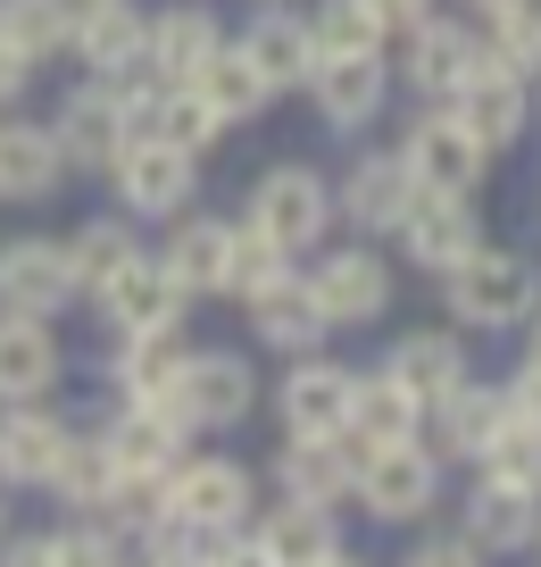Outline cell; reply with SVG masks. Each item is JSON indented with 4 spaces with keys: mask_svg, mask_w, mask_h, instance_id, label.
<instances>
[{
    "mask_svg": "<svg viewBox=\"0 0 541 567\" xmlns=\"http://www.w3.org/2000/svg\"><path fill=\"white\" fill-rule=\"evenodd\" d=\"M441 318L458 326V334H517L524 318L541 309V267L524 259L517 243H475L458 267H441Z\"/></svg>",
    "mask_w": 541,
    "mask_h": 567,
    "instance_id": "6da1fadb",
    "label": "cell"
},
{
    "mask_svg": "<svg viewBox=\"0 0 541 567\" xmlns=\"http://www.w3.org/2000/svg\"><path fill=\"white\" fill-rule=\"evenodd\" d=\"M300 276H309L316 309H325L333 334H350V326H384L392 301H400V259H392L384 243H367V234H342V243H316L309 259H300Z\"/></svg>",
    "mask_w": 541,
    "mask_h": 567,
    "instance_id": "7a4b0ae2",
    "label": "cell"
},
{
    "mask_svg": "<svg viewBox=\"0 0 541 567\" xmlns=\"http://www.w3.org/2000/svg\"><path fill=\"white\" fill-rule=\"evenodd\" d=\"M441 484H450V460L425 443V425L400 443H358V467H350V501L375 526H425L441 509Z\"/></svg>",
    "mask_w": 541,
    "mask_h": 567,
    "instance_id": "3957f363",
    "label": "cell"
},
{
    "mask_svg": "<svg viewBox=\"0 0 541 567\" xmlns=\"http://www.w3.org/2000/svg\"><path fill=\"white\" fill-rule=\"evenodd\" d=\"M242 226L259 234V243H275L283 259H309V250L342 226V217H333V176L309 167V159L259 167V184L242 193Z\"/></svg>",
    "mask_w": 541,
    "mask_h": 567,
    "instance_id": "277c9868",
    "label": "cell"
},
{
    "mask_svg": "<svg viewBox=\"0 0 541 567\" xmlns=\"http://www.w3.org/2000/svg\"><path fill=\"white\" fill-rule=\"evenodd\" d=\"M267 401L259 384V359L250 351H193L184 342V368H175V417L193 425V434H233V425H250Z\"/></svg>",
    "mask_w": 541,
    "mask_h": 567,
    "instance_id": "5b68a950",
    "label": "cell"
},
{
    "mask_svg": "<svg viewBox=\"0 0 541 567\" xmlns=\"http://www.w3.org/2000/svg\"><path fill=\"white\" fill-rule=\"evenodd\" d=\"M300 92H309V109H316L325 134L358 142L375 117H384V101H392V51H316Z\"/></svg>",
    "mask_w": 541,
    "mask_h": 567,
    "instance_id": "8992f818",
    "label": "cell"
},
{
    "mask_svg": "<svg viewBox=\"0 0 541 567\" xmlns=\"http://www.w3.org/2000/svg\"><path fill=\"white\" fill-rule=\"evenodd\" d=\"M108 193L134 226H167L200 200V159L193 151H175V142H125L117 159H108Z\"/></svg>",
    "mask_w": 541,
    "mask_h": 567,
    "instance_id": "52a82bcc",
    "label": "cell"
},
{
    "mask_svg": "<svg viewBox=\"0 0 541 567\" xmlns=\"http://www.w3.org/2000/svg\"><path fill=\"white\" fill-rule=\"evenodd\" d=\"M392 151H400V167L417 176V193H483V176H491V151L441 101H417V117H408V134L392 142Z\"/></svg>",
    "mask_w": 541,
    "mask_h": 567,
    "instance_id": "ba28073f",
    "label": "cell"
},
{
    "mask_svg": "<svg viewBox=\"0 0 541 567\" xmlns=\"http://www.w3.org/2000/svg\"><path fill=\"white\" fill-rule=\"evenodd\" d=\"M259 509V467L226 460V451H184L167 467V517L184 526H250Z\"/></svg>",
    "mask_w": 541,
    "mask_h": 567,
    "instance_id": "9c48e42d",
    "label": "cell"
},
{
    "mask_svg": "<svg viewBox=\"0 0 541 567\" xmlns=\"http://www.w3.org/2000/svg\"><path fill=\"white\" fill-rule=\"evenodd\" d=\"M441 109H450V117L483 142L491 159H500V151H517V142L533 134V84H524L517 68H500L491 51H475V68L458 75V92H450Z\"/></svg>",
    "mask_w": 541,
    "mask_h": 567,
    "instance_id": "30bf717a",
    "label": "cell"
},
{
    "mask_svg": "<svg viewBox=\"0 0 541 567\" xmlns=\"http://www.w3.org/2000/svg\"><path fill=\"white\" fill-rule=\"evenodd\" d=\"M475 51H483V25L434 9V18H417L408 34H392V84H408L417 101H450L458 75L475 68Z\"/></svg>",
    "mask_w": 541,
    "mask_h": 567,
    "instance_id": "8fae6325",
    "label": "cell"
},
{
    "mask_svg": "<svg viewBox=\"0 0 541 567\" xmlns=\"http://www.w3.org/2000/svg\"><path fill=\"white\" fill-rule=\"evenodd\" d=\"M92 301H101L108 334H184L193 326V292L158 267V250H134L108 284H92Z\"/></svg>",
    "mask_w": 541,
    "mask_h": 567,
    "instance_id": "7c38bea8",
    "label": "cell"
},
{
    "mask_svg": "<svg viewBox=\"0 0 541 567\" xmlns=\"http://www.w3.org/2000/svg\"><path fill=\"white\" fill-rule=\"evenodd\" d=\"M51 142H59V159H67V176H108V159L125 151V101H117V84L75 75V84L59 92V109H51Z\"/></svg>",
    "mask_w": 541,
    "mask_h": 567,
    "instance_id": "4fadbf2b",
    "label": "cell"
},
{
    "mask_svg": "<svg viewBox=\"0 0 541 567\" xmlns=\"http://www.w3.org/2000/svg\"><path fill=\"white\" fill-rule=\"evenodd\" d=\"M84 301L67 259V234H9L0 243V309H34V318H67Z\"/></svg>",
    "mask_w": 541,
    "mask_h": 567,
    "instance_id": "5bb4252c",
    "label": "cell"
},
{
    "mask_svg": "<svg viewBox=\"0 0 541 567\" xmlns=\"http://www.w3.org/2000/svg\"><path fill=\"white\" fill-rule=\"evenodd\" d=\"M250 567H342L350 534L342 509H309V501H275V509H250Z\"/></svg>",
    "mask_w": 541,
    "mask_h": 567,
    "instance_id": "9a60e30c",
    "label": "cell"
},
{
    "mask_svg": "<svg viewBox=\"0 0 541 567\" xmlns=\"http://www.w3.org/2000/svg\"><path fill=\"white\" fill-rule=\"evenodd\" d=\"M242 326H250V342L275 351V359H300V351H325V342H333V326H325V309H316L300 259L283 267V276H267V284L242 292Z\"/></svg>",
    "mask_w": 541,
    "mask_h": 567,
    "instance_id": "2e32d148",
    "label": "cell"
},
{
    "mask_svg": "<svg viewBox=\"0 0 541 567\" xmlns=\"http://www.w3.org/2000/svg\"><path fill=\"white\" fill-rule=\"evenodd\" d=\"M458 526L475 534V550H483V559H517V550L541 543V484L475 467L467 501H458Z\"/></svg>",
    "mask_w": 541,
    "mask_h": 567,
    "instance_id": "e0dca14e",
    "label": "cell"
},
{
    "mask_svg": "<svg viewBox=\"0 0 541 567\" xmlns=\"http://www.w3.org/2000/svg\"><path fill=\"white\" fill-rule=\"evenodd\" d=\"M408 200H417V176L400 167V151H358V159L333 176V217H342L350 234H367V243H392Z\"/></svg>",
    "mask_w": 541,
    "mask_h": 567,
    "instance_id": "ac0fdd59",
    "label": "cell"
},
{
    "mask_svg": "<svg viewBox=\"0 0 541 567\" xmlns=\"http://www.w3.org/2000/svg\"><path fill=\"white\" fill-rule=\"evenodd\" d=\"M67 159L51 142V117H25V109H0V209H51L67 193Z\"/></svg>",
    "mask_w": 541,
    "mask_h": 567,
    "instance_id": "d6986e66",
    "label": "cell"
},
{
    "mask_svg": "<svg viewBox=\"0 0 541 567\" xmlns=\"http://www.w3.org/2000/svg\"><path fill=\"white\" fill-rule=\"evenodd\" d=\"M392 243H400V259L417 276H441V267H458L483 243V209H475V193H417L408 217L392 226Z\"/></svg>",
    "mask_w": 541,
    "mask_h": 567,
    "instance_id": "ffe728a7",
    "label": "cell"
},
{
    "mask_svg": "<svg viewBox=\"0 0 541 567\" xmlns=\"http://www.w3.org/2000/svg\"><path fill=\"white\" fill-rule=\"evenodd\" d=\"M267 401H275V425L283 434H342L350 417V368L325 351H300L283 359V375L267 384Z\"/></svg>",
    "mask_w": 541,
    "mask_h": 567,
    "instance_id": "44dd1931",
    "label": "cell"
},
{
    "mask_svg": "<svg viewBox=\"0 0 541 567\" xmlns=\"http://www.w3.org/2000/svg\"><path fill=\"white\" fill-rule=\"evenodd\" d=\"M233 217H209V209H184L167 217V243H158V267H167L193 301H226V284H233Z\"/></svg>",
    "mask_w": 541,
    "mask_h": 567,
    "instance_id": "7402d4cb",
    "label": "cell"
},
{
    "mask_svg": "<svg viewBox=\"0 0 541 567\" xmlns=\"http://www.w3.org/2000/svg\"><path fill=\"white\" fill-rule=\"evenodd\" d=\"M142 25H150L142 0H75L67 59L101 84H125V75H142Z\"/></svg>",
    "mask_w": 541,
    "mask_h": 567,
    "instance_id": "603a6c76",
    "label": "cell"
},
{
    "mask_svg": "<svg viewBox=\"0 0 541 567\" xmlns=\"http://www.w3.org/2000/svg\"><path fill=\"white\" fill-rule=\"evenodd\" d=\"M350 467H358V443H350V434H283L267 476H275V501L350 509Z\"/></svg>",
    "mask_w": 541,
    "mask_h": 567,
    "instance_id": "cb8c5ba5",
    "label": "cell"
},
{
    "mask_svg": "<svg viewBox=\"0 0 541 567\" xmlns=\"http://www.w3.org/2000/svg\"><path fill=\"white\" fill-rule=\"evenodd\" d=\"M233 42H242V59L259 68V84L275 92V101L309 84L316 42H309V18H300V0H250V25H242Z\"/></svg>",
    "mask_w": 541,
    "mask_h": 567,
    "instance_id": "d4e9b609",
    "label": "cell"
},
{
    "mask_svg": "<svg viewBox=\"0 0 541 567\" xmlns=\"http://www.w3.org/2000/svg\"><path fill=\"white\" fill-rule=\"evenodd\" d=\"M59 375H67L59 318H34V309H0V401H51Z\"/></svg>",
    "mask_w": 541,
    "mask_h": 567,
    "instance_id": "484cf974",
    "label": "cell"
},
{
    "mask_svg": "<svg viewBox=\"0 0 541 567\" xmlns=\"http://www.w3.org/2000/svg\"><path fill=\"white\" fill-rule=\"evenodd\" d=\"M500 417H508V384H491V375L467 368L434 409H425V443H434L450 467H475V451L491 443V425H500Z\"/></svg>",
    "mask_w": 541,
    "mask_h": 567,
    "instance_id": "4316f807",
    "label": "cell"
},
{
    "mask_svg": "<svg viewBox=\"0 0 541 567\" xmlns=\"http://www.w3.org/2000/svg\"><path fill=\"white\" fill-rule=\"evenodd\" d=\"M101 443H108V467H117V476H167V467L193 451V434L158 401H117L101 417Z\"/></svg>",
    "mask_w": 541,
    "mask_h": 567,
    "instance_id": "83f0119b",
    "label": "cell"
},
{
    "mask_svg": "<svg viewBox=\"0 0 541 567\" xmlns=\"http://www.w3.org/2000/svg\"><path fill=\"white\" fill-rule=\"evenodd\" d=\"M67 434L75 425L51 401H0V493H42Z\"/></svg>",
    "mask_w": 541,
    "mask_h": 567,
    "instance_id": "f1b7e54d",
    "label": "cell"
},
{
    "mask_svg": "<svg viewBox=\"0 0 541 567\" xmlns=\"http://www.w3.org/2000/svg\"><path fill=\"white\" fill-rule=\"evenodd\" d=\"M226 42V25H217L209 0H175V9H158L150 25H142V75H158V84H193L200 59Z\"/></svg>",
    "mask_w": 541,
    "mask_h": 567,
    "instance_id": "f546056e",
    "label": "cell"
},
{
    "mask_svg": "<svg viewBox=\"0 0 541 567\" xmlns=\"http://www.w3.org/2000/svg\"><path fill=\"white\" fill-rule=\"evenodd\" d=\"M467 368H475V359H467V334H458V326H417V334H400V342L384 351V375H392L417 409H434Z\"/></svg>",
    "mask_w": 541,
    "mask_h": 567,
    "instance_id": "4dcf8cb0",
    "label": "cell"
},
{
    "mask_svg": "<svg viewBox=\"0 0 541 567\" xmlns=\"http://www.w3.org/2000/svg\"><path fill=\"white\" fill-rule=\"evenodd\" d=\"M226 109L209 101L200 84H158L150 101V125H142V142H175V151H193V159H209V151H226Z\"/></svg>",
    "mask_w": 541,
    "mask_h": 567,
    "instance_id": "1f68e13d",
    "label": "cell"
},
{
    "mask_svg": "<svg viewBox=\"0 0 541 567\" xmlns=\"http://www.w3.org/2000/svg\"><path fill=\"white\" fill-rule=\"evenodd\" d=\"M417 425H425V409L408 401L384 368H350V417H342L350 443H400V434H417Z\"/></svg>",
    "mask_w": 541,
    "mask_h": 567,
    "instance_id": "d6a6232c",
    "label": "cell"
},
{
    "mask_svg": "<svg viewBox=\"0 0 541 567\" xmlns=\"http://www.w3.org/2000/svg\"><path fill=\"white\" fill-rule=\"evenodd\" d=\"M193 84L209 92L217 109H226V125H233V134H242V125H259L267 109H275V92L259 84V68H250V59H242V42H233V34L217 42L209 59H200V75H193Z\"/></svg>",
    "mask_w": 541,
    "mask_h": 567,
    "instance_id": "836d02e7",
    "label": "cell"
},
{
    "mask_svg": "<svg viewBox=\"0 0 541 567\" xmlns=\"http://www.w3.org/2000/svg\"><path fill=\"white\" fill-rule=\"evenodd\" d=\"M184 368V334H117L108 351V392L117 401H158Z\"/></svg>",
    "mask_w": 541,
    "mask_h": 567,
    "instance_id": "e575fe53",
    "label": "cell"
},
{
    "mask_svg": "<svg viewBox=\"0 0 541 567\" xmlns=\"http://www.w3.org/2000/svg\"><path fill=\"white\" fill-rule=\"evenodd\" d=\"M108 443H101V425H75L67 443H59V460H51V476H42V493L59 501V509H92V501L108 493Z\"/></svg>",
    "mask_w": 541,
    "mask_h": 567,
    "instance_id": "d590c367",
    "label": "cell"
},
{
    "mask_svg": "<svg viewBox=\"0 0 541 567\" xmlns=\"http://www.w3.org/2000/svg\"><path fill=\"white\" fill-rule=\"evenodd\" d=\"M67 34H75V0H0V42L25 51L34 68L67 59Z\"/></svg>",
    "mask_w": 541,
    "mask_h": 567,
    "instance_id": "8d00e7d4",
    "label": "cell"
},
{
    "mask_svg": "<svg viewBox=\"0 0 541 567\" xmlns=\"http://www.w3.org/2000/svg\"><path fill=\"white\" fill-rule=\"evenodd\" d=\"M134 250H142V226H134L125 209L84 217V226L67 234V259H75V284H84V292H92V284H108L125 259H134Z\"/></svg>",
    "mask_w": 541,
    "mask_h": 567,
    "instance_id": "74e56055",
    "label": "cell"
},
{
    "mask_svg": "<svg viewBox=\"0 0 541 567\" xmlns=\"http://www.w3.org/2000/svg\"><path fill=\"white\" fill-rule=\"evenodd\" d=\"M67 517H92V526H108L125 550H134V534L167 517V476H108V493L92 501V509H67Z\"/></svg>",
    "mask_w": 541,
    "mask_h": 567,
    "instance_id": "f35d334b",
    "label": "cell"
},
{
    "mask_svg": "<svg viewBox=\"0 0 541 567\" xmlns=\"http://www.w3.org/2000/svg\"><path fill=\"white\" fill-rule=\"evenodd\" d=\"M300 18H309L316 51H392L384 18H375L367 0H316V9H300Z\"/></svg>",
    "mask_w": 541,
    "mask_h": 567,
    "instance_id": "ab89813d",
    "label": "cell"
},
{
    "mask_svg": "<svg viewBox=\"0 0 541 567\" xmlns=\"http://www.w3.org/2000/svg\"><path fill=\"white\" fill-rule=\"evenodd\" d=\"M475 467H491V476H524V484H541V425L508 409V417L491 425V443L475 451Z\"/></svg>",
    "mask_w": 541,
    "mask_h": 567,
    "instance_id": "60d3db41",
    "label": "cell"
},
{
    "mask_svg": "<svg viewBox=\"0 0 541 567\" xmlns=\"http://www.w3.org/2000/svg\"><path fill=\"white\" fill-rule=\"evenodd\" d=\"M233 226H242V217H233ZM283 267H292V259H283V250L275 243H259V234H233V284H226V301H242V292H250V284H267V276H283Z\"/></svg>",
    "mask_w": 541,
    "mask_h": 567,
    "instance_id": "b9f144b4",
    "label": "cell"
},
{
    "mask_svg": "<svg viewBox=\"0 0 541 567\" xmlns=\"http://www.w3.org/2000/svg\"><path fill=\"white\" fill-rule=\"evenodd\" d=\"M400 559H408V567H475L483 550H475V534H467V526H434V534H417Z\"/></svg>",
    "mask_w": 541,
    "mask_h": 567,
    "instance_id": "7bdbcfd3",
    "label": "cell"
},
{
    "mask_svg": "<svg viewBox=\"0 0 541 567\" xmlns=\"http://www.w3.org/2000/svg\"><path fill=\"white\" fill-rule=\"evenodd\" d=\"M34 59L25 51H9V42H0V109H25V92H34Z\"/></svg>",
    "mask_w": 541,
    "mask_h": 567,
    "instance_id": "ee69618b",
    "label": "cell"
},
{
    "mask_svg": "<svg viewBox=\"0 0 541 567\" xmlns=\"http://www.w3.org/2000/svg\"><path fill=\"white\" fill-rule=\"evenodd\" d=\"M500 384H508V409H517V417H533V425H541V368H533V359H524L517 375H500Z\"/></svg>",
    "mask_w": 541,
    "mask_h": 567,
    "instance_id": "f6af8a7d",
    "label": "cell"
},
{
    "mask_svg": "<svg viewBox=\"0 0 541 567\" xmlns=\"http://www.w3.org/2000/svg\"><path fill=\"white\" fill-rule=\"evenodd\" d=\"M367 9H375V18H384V34H408V25H417V18H434L441 0H367Z\"/></svg>",
    "mask_w": 541,
    "mask_h": 567,
    "instance_id": "bcb514c9",
    "label": "cell"
},
{
    "mask_svg": "<svg viewBox=\"0 0 541 567\" xmlns=\"http://www.w3.org/2000/svg\"><path fill=\"white\" fill-rule=\"evenodd\" d=\"M517 334H524V359H533V368H541V309H533V318L517 326Z\"/></svg>",
    "mask_w": 541,
    "mask_h": 567,
    "instance_id": "7dc6e473",
    "label": "cell"
},
{
    "mask_svg": "<svg viewBox=\"0 0 541 567\" xmlns=\"http://www.w3.org/2000/svg\"><path fill=\"white\" fill-rule=\"evenodd\" d=\"M467 9H475V18H491V9H500V0H467Z\"/></svg>",
    "mask_w": 541,
    "mask_h": 567,
    "instance_id": "c3c4849f",
    "label": "cell"
},
{
    "mask_svg": "<svg viewBox=\"0 0 541 567\" xmlns=\"http://www.w3.org/2000/svg\"><path fill=\"white\" fill-rule=\"evenodd\" d=\"M0 543H9V493H0Z\"/></svg>",
    "mask_w": 541,
    "mask_h": 567,
    "instance_id": "681fc988",
    "label": "cell"
},
{
    "mask_svg": "<svg viewBox=\"0 0 541 567\" xmlns=\"http://www.w3.org/2000/svg\"><path fill=\"white\" fill-rule=\"evenodd\" d=\"M533 109H541V75H533Z\"/></svg>",
    "mask_w": 541,
    "mask_h": 567,
    "instance_id": "f907efd6",
    "label": "cell"
},
{
    "mask_svg": "<svg viewBox=\"0 0 541 567\" xmlns=\"http://www.w3.org/2000/svg\"><path fill=\"white\" fill-rule=\"evenodd\" d=\"M533 550H541V543H533Z\"/></svg>",
    "mask_w": 541,
    "mask_h": 567,
    "instance_id": "816d5d0a",
    "label": "cell"
}]
</instances>
